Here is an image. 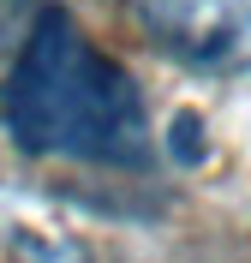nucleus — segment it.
<instances>
[{"label": "nucleus", "mask_w": 251, "mask_h": 263, "mask_svg": "<svg viewBox=\"0 0 251 263\" xmlns=\"http://www.w3.org/2000/svg\"><path fill=\"white\" fill-rule=\"evenodd\" d=\"M138 18L191 72H251V0H138Z\"/></svg>", "instance_id": "nucleus-2"}, {"label": "nucleus", "mask_w": 251, "mask_h": 263, "mask_svg": "<svg viewBox=\"0 0 251 263\" xmlns=\"http://www.w3.org/2000/svg\"><path fill=\"white\" fill-rule=\"evenodd\" d=\"M0 114L30 156H66L96 167L150 162V114L132 72L108 60L66 12H42L24 36L0 90Z\"/></svg>", "instance_id": "nucleus-1"}]
</instances>
